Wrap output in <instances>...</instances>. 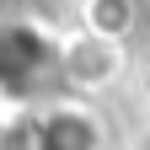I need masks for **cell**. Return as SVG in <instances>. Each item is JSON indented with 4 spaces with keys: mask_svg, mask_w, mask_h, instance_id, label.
Returning a JSON list of instances; mask_svg holds the SVG:
<instances>
[{
    "mask_svg": "<svg viewBox=\"0 0 150 150\" xmlns=\"http://www.w3.org/2000/svg\"><path fill=\"white\" fill-rule=\"evenodd\" d=\"M54 54L32 27H0V91L11 97H27L48 81Z\"/></svg>",
    "mask_w": 150,
    "mask_h": 150,
    "instance_id": "obj_1",
    "label": "cell"
},
{
    "mask_svg": "<svg viewBox=\"0 0 150 150\" xmlns=\"http://www.w3.org/2000/svg\"><path fill=\"white\" fill-rule=\"evenodd\" d=\"M91 145H97V134L75 112H54L38 123V150H91Z\"/></svg>",
    "mask_w": 150,
    "mask_h": 150,
    "instance_id": "obj_2",
    "label": "cell"
}]
</instances>
